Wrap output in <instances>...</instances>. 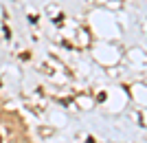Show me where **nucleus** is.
<instances>
[{
  "label": "nucleus",
  "mask_w": 147,
  "mask_h": 143,
  "mask_svg": "<svg viewBox=\"0 0 147 143\" xmlns=\"http://www.w3.org/2000/svg\"><path fill=\"white\" fill-rule=\"evenodd\" d=\"M0 143H2V137H0Z\"/></svg>",
  "instance_id": "f257e3e1"
}]
</instances>
